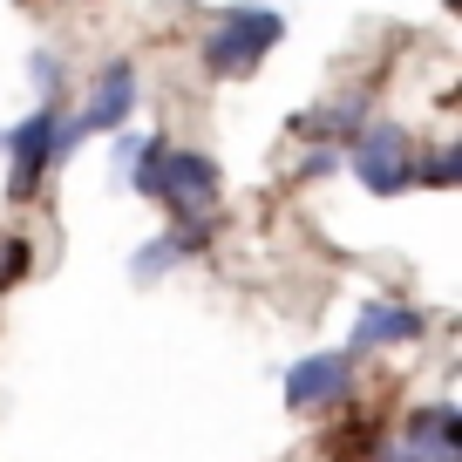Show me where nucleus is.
Returning a JSON list of instances; mask_svg holds the SVG:
<instances>
[{"mask_svg": "<svg viewBox=\"0 0 462 462\" xmlns=\"http://www.w3.org/2000/svg\"><path fill=\"white\" fill-rule=\"evenodd\" d=\"M130 109H136V61H109V69L96 75V88H88L75 123H82V130H123Z\"/></svg>", "mask_w": 462, "mask_h": 462, "instance_id": "0eeeda50", "label": "nucleus"}, {"mask_svg": "<svg viewBox=\"0 0 462 462\" xmlns=\"http://www.w3.org/2000/svg\"><path fill=\"white\" fill-rule=\"evenodd\" d=\"M123 177L136 184V198L171 204V211H184V217H211L217 211V163L198 157V150H171L163 136H143Z\"/></svg>", "mask_w": 462, "mask_h": 462, "instance_id": "f257e3e1", "label": "nucleus"}, {"mask_svg": "<svg viewBox=\"0 0 462 462\" xmlns=\"http://www.w3.org/2000/svg\"><path fill=\"white\" fill-rule=\"evenodd\" d=\"M354 177H361L374 198H394V190L415 184V143L394 123H374V130L354 136Z\"/></svg>", "mask_w": 462, "mask_h": 462, "instance_id": "7ed1b4c3", "label": "nucleus"}, {"mask_svg": "<svg viewBox=\"0 0 462 462\" xmlns=\"http://www.w3.org/2000/svg\"><path fill=\"white\" fill-rule=\"evenodd\" d=\"M442 7H456V0H442Z\"/></svg>", "mask_w": 462, "mask_h": 462, "instance_id": "4468645a", "label": "nucleus"}, {"mask_svg": "<svg viewBox=\"0 0 462 462\" xmlns=\"http://www.w3.org/2000/svg\"><path fill=\"white\" fill-rule=\"evenodd\" d=\"M415 177H421V184H435V190H442V184H456V143H442L429 163H415Z\"/></svg>", "mask_w": 462, "mask_h": 462, "instance_id": "9d476101", "label": "nucleus"}, {"mask_svg": "<svg viewBox=\"0 0 462 462\" xmlns=\"http://www.w3.org/2000/svg\"><path fill=\"white\" fill-rule=\"evenodd\" d=\"M408 448H415L421 462H462V415L448 402H435V408H415L408 415V435H402Z\"/></svg>", "mask_w": 462, "mask_h": 462, "instance_id": "1a4fd4ad", "label": "nucleus"}, {"mask_svg": "<svg viewBox=\"0 0 462 462\" xmlns=\"http://www.w3.org/2000/svg\"><path fill=\"white\" fill-rule=\"evenodd\" d=\"M374 462H421V456H415V448H408V442H394V448H381Z\"/></svg>", "mask_w": 462, "mask_h": 462, "instance_id": "ddd939ff", "label": "nucleus"}, {"mask_svg": "<svg viewBox=\"0 0 462 462\" xmlns=\"http://www.w3.org/2000/svg\"><path fill=\"white\" fill-rule=\"evenodd\" d=\"M354 394V354H306L286 367V408L313 415V408H340Z\"/></svg>", "mask_w": 462, "mask_h": 462, "instance_id": "39448f33", "label": "nucleus"}, {"mask_svg": "<svg viewBox=\"0 0 462 462\" xmlns=\"http://www.w3.org/2000/svg\"><path fill=\"white\" fill-rule=\"evenodd\" d=\"M279 42H286V14H273V7H225L198 48L217 82H245V75H259V61Z\"/></svg>", "mask_w": 462, "mask_h": 462, "instance_id": "f03ea898", "label": "nucleus"}, {"mask_svg": "<svg viewBox=\"0 0 462 462\" xmlns=\"http://www.w3.org/2000/svg\"><path fill=\"white\" fill-rule=\"evenodd\" d=\"M0 150H7V163H14V171H7V198L28 204L34 184H42V171L55 163V109L42 102L28 123H14V130L0 136Z\"/></svg>", "mask_w": 462, "mask_h": 462, "instance_id": "20e7f679", "label": "nucleus"}, {"mask_svg": "<svg viewBox=\"0 0 462 462\" xmlns=\"http://www.w3.org/2000/svg\"><path fill=\"white\" fill-rule=\"evenodd\" d=\"M421 327H429V319H421L415 306L367 300L361 319H354V333H346V354H367V346H408V340H421Z\"/></svg>", "mask_w": 462, "mask_h": 462, "instance_id": "423d86ee", "label": "nucleus"}, {"mask_svg": "<svg viewBox=\"0 0 462 462\" xmlns=\"http://www.w3.org/2000/svg\"><path fill=\"white\" fill-rule=\"evenodd\" d=\"M28 75H34V88H42V96H55V82H61V61L48 55V48H34V55H28Z\"/></svg>", "mask_w": 462, "mask_h": 462, "instance_id": "9b49d317", "label": "nucleus"}, {"mask_svg": "<svg viewBox=\"0 0 462 462\" xmlns=\"http://www.w3.org/2000/svg\"><path fill=\"white\" fill-rule=\"evenodd\" d=\"M204 245H211V217H184L177 231H163V238H150V245L136 252V265H130V273H136V286L163 279L171 265H184L190 252H204Z\"/></svg>", "mask_w": 462, "mask_h": 462, "instance_id": "6e6552de", "label": "nucleus"}, {"mask_svg": "<svg viewBox=\"0 0 462 462\" xmlns=\"http://www.w3.org/2000/svg\"><path fill=\"white\" fill-rule=\"evenodd\" d=\"M0 252H7V259H0V286H14V279L28 273V245H21V238H7Z\"/></svg>", "mask_w": 462, "mask_h": 462, "instance_id": "f8f14e48", "label": "nucleus"}]
</instances>
